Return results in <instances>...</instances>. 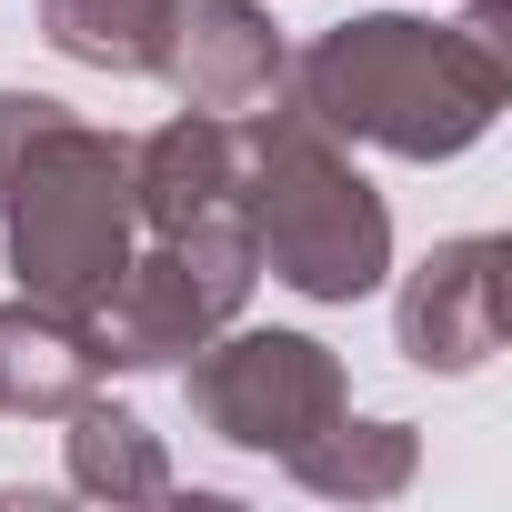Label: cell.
<instances>
[{"label":"cell","instance_id":"obj_1","mask_svg":"<svg viewBox=\"0 0 512 512\" xmlns=\"http://www.w3.org/2000/svg\"><path fill=\"white\" fill-rule=\"evenodd\" d=\"M282 101L332 141H362L392 161H462L512 101V11L502 0H472L462 21L352 11L312 31V51H292Z\"/></svg>","mask_w":512,"mask_h":512},{"label":"cell","instance_id":"obj_9","mask_svg":"<svg viewBox=\"0 0 512 512\" xmlns=\"http://www.w3.org/2000/svg\"><path fill=\"white\" fill-rule=\"evenodd\" d=\"M101 392V342L81 312H51V302H0V412L21 422H61Z\"/></svg>","mask_w":512,"mask_h":512},{"label":"cell","instance_id":"obj_7","mask_svg":"<svg viewBox=\"0 0 512 512\" xmlns=\"http://www.w3.org/2000/svg\"><path fill=\"white\" fill-rule=\"evenodd\" d=\"M181 111H221V121H251V111H272L282 101V31L262 0H171V21H161V61H151Z\"/></svg>","mask_w":512,"mask_h":512},{"label":"cell","instance_id":"obj_13","mask_svg":"<svg viewBox=\"0 0 512 512\" xmlns=\"http://www.w3.org/2000/svg\"><path fill=\"white\" fill-rule=\"evenodd\" d=\"M31 111H41V91H0V181H11V151H21Z\"/></svg>","mask_w":512,"mask_h":512},{"label":"cell","instance_id":"obj_3","mask_svg":"<svg viewBox=\"0 0 512 512\" xmlns=\"http://www.w3.org/2000/svg\"><path fill=\"white\" fill-rule=\"evenodd\" d=\"M0 241H11V282L51 312H101V292L121 282L131 241H141V201H131V141L41 101L11 181H0Z\"/></svg>","mask_w":512,"mask_h":512},{"label":"cell","instance_id":"obj_5","mask_svg":"<svg viewBox=\"0 0 512 512\" xmlns=\"http://www.w3.org/2000/svg\"><path fill=\"white\" fill-rule=\"evenodd\" d=\"M181 392H191V422L221 442V452H262V462H292L322 422L352 412V372L332 342L312 332H241L221 322L191 362H181Z\"/></svg>","mask_w":512,"mask_h":512},{"label":"cell","instance_id":"obj_2","mask_svg":"<svg viewBox=\"0 0 512 512\" xmlns=\"http://www.w3.org/2000/svg\"><path fill=\"white\" fill-rule=\"evenodd\" d=\"M241 221L262 272L302 302H362L392 272V201L362 181L352 141H332L292 101L241 121Z\"/></svg>","mask_w":512,"mask_h":512},{"label":"cell","instance_id":"obj_11","mask_svg":"<svg viewBox=\"0 0 512 512\" xmlns=\"http://www.w3.org/2000/svg\"><path fill=\"white\" fill-rule=\"evenodd\" d=\"M302 492H322V502H392V492H412V472H422V432L412 422H322L292 462H282Z\"/></svg>","mask_w":512,"mask_h":512},{"label":"cell","instance_id":"obj_6","mask_svg":"<svg viewBox=\"0 0 512 512\" xmlns=\"http://www.w3.org/2000/svg\"><path fill=\"white\" fill-rule=\"evenodd\" d=\"M512 332V241L502 231H462V241H432L422 262L402 272L392 292V342L412 372H482Z\"/></svg>","mask_w":512,"mask_h":512},{"label":"cell","instance_id":"obj_4","mask_svg":"<svg viewBox=\"0 0 512 512\" xmlns=\"http://www.w3.org/2000/svg\"><path fill=\"white\" fill-rule=\"evenodd\" d=\"M262 292V251H251L241 211L181 221V231H141L121 282L91 312L101 372H181L221 322H241V302Z\"/></svg>","mask_w":512,"mask_h":512},{"label":"cell","instance_id":"obj_8","mask_svg":"<svg viewBox=\"0 0 512 512\" xmlns=\"http://www.w3.org/2000/svg\"><path fill=\"white\" fill-rule=\"evenodd\" d=\"M131 201H141V231H181V221L241 211V121L181 111L151 141H131Z\"/></svg>","mask_w":512,"mask_h":512},{"label":"cell","instance_id":"obj_10","mask_svg":"<svg viewBox=\"0 0 512 512\" xmlns=\"http://www.w3.org/2000/svg\"><path fill=\"white\" fill-rule=\"evenodd\" d=\"M71 432H61V472H71V492H91V502H171V452H161V432L141 422V412H121V402H81V412H61Z\"/></svg>","mask_w":512,"mask_h":512},{"label":"cell","instance_id":"obj_12","mask_svg":"<svg viewBox=\"0 0 512 512\" xmlns=\"http://www.w3.org/2000/svg\"><path fill=\"white\" fill-rule=\"evenodd\" d=\"M161 21H171V0H41V41L111 81H151Z\"/></svg>","mask_w":512,"mask_h":512}]
</instances>
